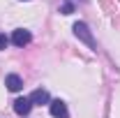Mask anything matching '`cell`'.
<instances>
[{
  "instance_id": "obj_1",
  "label": "cell",
  "mask_w": 120,
  "mask_h": 118,
  "mask_svg": "<svg viewBox=\"0 0 120 118\" xmlns=\"http://www.w3.org/2000/svg\"><path fill=\"white\" fill-rule=\"evenodd\" d=\"M49 111H51V116H53V118H67V116H69L67 104L62 102V100H53V102H49Z\"/></svg>"
},
{
  "instance_id": "obj_2",
  "label": "cell",
  "mask_w": 120,
  "mask_h": 118,
  "mask_svg": "<svg viewBox=\"0 0 120 118\" xmlns=\"http://www.w3.org/2000/svg\"><path fill=\"white\" fill-rule=\"evenodd\" d=\"M14 111L19 116H28L30 111H32V102H30V97H19L14 102Z\"/></svg>"
},
{
  "instance_id": "obj_3",
  "label": "cell",
  "mask_w": 120,
  "mask_h": 118,
  "mask_svg": "<svg viewBox=\"0 0 120 118\" xmlns=\"http://www.w3.org/2000/svg\"><path fill=\"white\" fill-rule=\"evenodd\" d=\"M74 32H76V37H81L86 44H90L92 49H95V42H92V37H90L88 26H86V23H74Z\"/></svg>"
},
{
  "instance_id": "obj_4",
  "label": "cell",
  "mask_w": 120,
  "mask_h": 118,
  "mask_svg": "<svg viewBox=\"0 0 120 118\" xmlns=\"http://www.w3.org/2000/svg\"><path fill=\"white\" fill-rule=\"evenodd\" d=\"M5 86L12 90V93H19V90L23 88V81H21L19 74H7V76H5Z\"/></svg>"
},
{
  "instance_id": "obj_5",
  "label": "cell",
  "mask_w": 120,
  "mask_h": 118,
  "mask_svg": "<svg viewBox=\"0 0 120 118\" xmlns=\"http://www.w3.org/2000/svg\"><path fill=\"white\" fill-rule=\"evenodd\" d=\"M12 42H14L16 46H26V44H30V32H28V30H23V28L14 30V35H12Z\"/></svg>"
},
{
  "instance_id": "obj_6",
  "label": "cell",
  "mask_w": 120,
  "mask_h": 118,
  "mask_svg": "<svg viewBox=\"0 0 120 118\" xmlns=\"http://www.w3.org/2000/svg\"><path fill=\"white\" fill-rule=\"evenodd\" d=\"M30 102L32 104H49V93H46L44 88H37L30 95Z\"/></svg>"
},
{
  "instance_id": "obj_7",
  "label": "cell",
  "mask_w": 120,
  "mask_h": 118,
  "mask_svg": "<svg viewBox=\"0 0 120 118\" xmlns=\"http://www.w3.org/2000/svg\"><path fill=\"white\" fill-rule=\"evenodd\" d=\"M7 46V37H5V32H0V51Z\"/></svg>"
},
{
  "instance_id": "obj_8",
  "label": "cell",
  "mask_w": 120,
  "mask_h": 118,
  "mask_svg": "<svg viewBox=\"0 0 120 118\" xmlns=\"http://www.w3.org/2000/svg\"><path fill=\"white\" fill-rule=\"evenodd\" d=\"M72 9H74L72 5H62V14H72Z\"/></svg>"
}]
</instances>
